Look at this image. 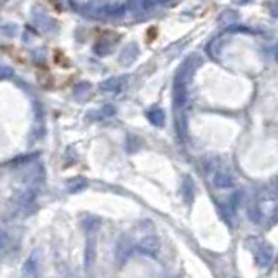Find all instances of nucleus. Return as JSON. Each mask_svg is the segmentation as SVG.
I'll list each match as a JSON object with an SVG mask.
<instances>
[{
	"mask_svg": "<svg viewBox=\"0 0 278 278\" xmlns=\"http://www.w3.org/2000/svg\"><path fill=\"white\" fill-rule=\"evenodd\" d=\"M137 249L141 254L146 255H157L160 250V238L157 235H146L139 240L137 243Z\"/></svg>",
	"mask_w": 278,
	"mask_h": 278,
	"instance_id": "1",
	"label": "nucleus"
},
{
	"mask_svg": "<svg viewBox=\"0 0 278 278\" xmlns=\"http://www.w3.org/2000/svg\"><path fill=\"white\" fill-rule=\"evenodd\" d=\"M139 56V47L136 42H130L127 44L125 47H123L122 54H120V63L125 66H130L134 61H136V58Z\"/></svg>",
	"mask_w": 278,
	"mask_h": 278,
	"instance_id": "2",
	"label": "nucleus"
},
{
	"mask_svg": "<svg viewBox=\"0 0 278 278\" xmlns=\"http://www.w3.org/2000/svg\"><path fill=\"white\" fill-rule=\"evenodd\" d=\"M123 82H125V77H113V78H108V80L101 82L99 89L103 92H108V94H115L122 89Z\"/></svg>",
	"mask_w": 278,
	"mask_h": 278,
	"instance_id": "3",
	"label": "nucleus"
},
{
	"mask_svg": "<svg viewBox=\"0 0 278 278\" xmlns=\"http://www.w3.org/2000/svg\"><path fill=\"white\" fill-rule=\"evenodd\" d=\"M271 257H273V250L269 245H261L255 252V262L259 266H268L271 262Z\"/></svg>",
	"mask_w": 278,
	"mask_h": 278,
	"instance_id": "4",
	"label": "nucleus"
},
{
	"mask_svg": "<svg viewBox=\"0 0 278 278\" xmlns=\"http://www.w3.org/2000/svg\"><path fill=\"white\" fill-rule=\"evenodd\" d=\"M235 185V179H233L231 174H228L226 171H219L216 172V176H214V186L216 188H231Z\"/></svg>",
	"mask_w": 278,
	"mask_h": 278,
	"instance_id": "5",
	"label": "nucleus"
},
{
	"mask_svg": "<svg viewBox=\"0 0 278 278\" xmlns=\"http://www.w3.org/2000/svg\"><path fill=\"white\" fill-rule=\"evenodd\" d=\"M113 47H115L113 40H111L110 37H103V39L94 46V52H96L97 56H108L113 51Z\"/></svg>",
	"mask_w": 278,
	"mask_h": 278,
	"instance_id": "6",
	"label": "nucleus"
},
{
	"mask_svg": "<svg viewBox=\"0 0 278 278\" xmlns=\"http://www.w3.org/2000/svg\"><path fill=\"white\" fill-rule=\"evenodd\" d=\"M23 271H25V275H30V276H35L37 273H39V252H33L28 259H26Z\"/></svg>",
	"mask_w": 278,
	"mask_h": 278,
	"instance_id": "7",
	"label": "nucleus"
},
{
	"mask_svg": "<svg viewBox=\"0 0 278 278\" xmlns=\"http://www.w3.org/2000/svg\"><path fill=\"white\" fill-rule=\"evenodd\" d=\"M146 116H148L150 122L157 127H162L164 122H165V113L160 110V108H150V110L146 111Z\"/></svg>",
	"mask_w": 278,
	"mask_h": 278,
	"instance_id": "8",
	"label": "nucleus"
},
{
	"mask_svg": "<svg viewBox=\"0 0 278 278\" xmlns=\"http://www.w3.org/2000/svg\"><path fill=\"white\" fill-rule=\"evenodd\" d=\"M85 186H87V183H85V179H82V178L68 179V183H66V190H68L70 193H77V191L84 190Z\"/></svg>",
	"mask_w": 278,
	"mask_h": 278,
	"instance_id": "9",
	"label": "nucleus"
},
{
	"mask_svg": "<svg viewBox=\"0 0 278 278\" xmlns=\"http://www.w3.org/2000/svg\"><path fill=\"white\" fill-rule=\"evenodd\" d=\"M183 195H185L186 204H190V202H191V197L195 195V188H193V185H191V179H190V178H186L185 183H183Z\"/></svg>",
	"mask_w": 278,
	"mask_h": 278,
	"instance_id": "10",
	"label": "nucleus"
},
{
	"mask_svg": "<svg viewBox=\"0 0 278 278\" xmlns=\"http://www.w3.org/2000/svg\"><path fill=\"white\" fill-rule=\"evenodd\" d=\"M33 20H35V23L39 25L40 28H46L44 25H51V26H52V21L46 16V13H37V14H33Z\"/></svg>",
	"mask_w": 278,
	"mask_h": 278,
	"instance_id": "11",
	"label": "nucleus"
},
{
	"mask_svg": "<svg viewBox=\"0 0 278 278\" xmlns=\"http://www.w3.org/2000/svg\"><path fill=\"white\" fill-rule=\"evenodd\" d=\"M2 33L6 37H11V39H13V37H16L18 35V26L16 25H4V28H2Z\"/></svg>",
	"mask_w": 278,
	"mask_h": 278,
	"instance_id": "12",
	"label": "nucleus"
},
{
	"mask_svg": "<svg viewBox=\"0 0 278 278\" xmlns=\"http://www.w3.org/2000/svg\"><path fill=\"white\" fill-rule=\"evenodd\" d=\"M92 259H94V240L89 238L87 240V266L92 264Z\"/></svg>",
	"mask_w": 278,
	"mask_h": 278,
	"instance_id": "13",
	"label": "nucleus"
},
{
	"mask_svg": "<svg viewBox=\"0 0 278 278\" xmlns=\"http://www.w3.org/2000/svg\"><path fill=\"white\" fill-rule=\"evenodd\" d=\"M268 9H269V13H271V16H275L278 18V0H275V2H271L268 6Z\"/></svg>",
	"mask_w": 278,
	"mask_h": 278,
	"instance_id": "14",
	"label": "nucleus"
},
{
	"mask_svg": "<svg viewBox=\"0 0 278 278\" xmlns=\"http://www.w3.org/2000/svg\"><path fill=\"white\" fill-rule=\"evenodd\" d=\"M235 20H236V14L235 13H226L223 18H221V21H223V23H230V21H235Z\"/></svg>",
	"mask_w": 278,
	"mask_h": 278,
	"instance_id": "15",
	"label": "nucleus"
},
{
	"mask_svg": "<svg viewBox=\"0 0 278 278\" xmlns=\"http://www.w3.org/2000/svg\"><path fill=\"white\" fill-rule=\"evenodd\" d=\"M9 75H11L9 68H7V66H4V68H2V78L6 80V78H9Z\"/></svg>",
	"mask_w": 278,
	"mask_h": 278,
	"instance_id": "16",
	"label": "nucleus"
},
{
	"mask_svg": "<svg viewBox=\"0 0 278 278\" xmlns=\"http://www.w3.org/2000/svg\"><path fill=\"white\" fill-rule=\"evenodd\" d=\"M275 59H276V63H278V46H276V49H275Z\"/></svg>",
	"mask_w": 278,
	"mask_h": 278,
	"instance_id": "17",
	"label": "nucleus"
},
{
	"mask_svg": "<svg viewBox=\"0 0 278 278\" xmlns=\"http://www.w3.org/2000/svg\"><path fill=\"white\" fill-rule=\"evenodd\" d=\"M240 2H249V0H240Z\"/></svg>",
	"mask_w": 278,
	"mask_h": 278,
	"instance_id": "18",
	"label": "nucleus"
}]
</instances>
